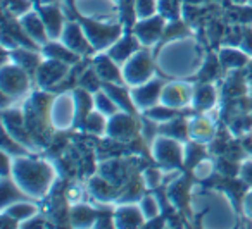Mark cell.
I'll use <instances>...</instances> for the list:
<instances>
[{
  "label": "cell",
  "mask_w": 252,
  "mask_h": 229,
  "mask_svg": "<svg viewBox=\"0 0 252 229\" xmlns=\"http://www.w3.org/2000/svg\"><path fill=\"white\" fill-rule=\"evenodd\" d=\"M56 169L45 160L26 159V155L12 157L11 177L25 195L43 198L56 179Z\"/></svg>",
  "instance_id": "6da1fadb"
},
{
  "label": "cell",
  "mask_w": 252,
  "mask_h": 229,
  "mask_svg": "<svg viewBox=\"0 0 252 229\" xmlns=\"http://www.w3.org/2000/svg\"><path fill=\"white\" fill-rule=\"evenodd\" d=\"M199 54L202 52L197 47V43L192 42V40H187V36H183V38L169 40L168 43H164L156 62L162 71H168L166 74L182 78L193 74L202 67V57H190L199 56Z\"/></svg>",
  "instance_id": "7a4b0ae2"
},
{
  "label": "cell",
  "mask_w": 252,
  "mask_h": 229,
  "mask_svg": "<svg viewBox=\"0 0 252 229\" xmlns=\"http://www.w3.org/2000/svg\"><path fill=\"white\" fill-rule=\"evenodd\" d=\"M123 78H125L126 86H138V85L147 83L149 80L154 78V69H156V60L152 57V54L149 52V49H140L135 56H131L130 59L123 64Z\"/></svg>",
  "instance_id": "3957f363"
},
{
  "label": "cell",
  "mask_w": 252,
  "mask_h": 229,
  "mask_svg": "<svg viewBox=\"0 0 252 229\" xmlns=\"http://www.w3.org/2000/svg\"><path fill=\"white\" fill-rule=\"evenodd\" d=\"M151 152L156 162L161 164L164 171H176L182 164H185V146L180 140L171 136L161 135L152 140Z\"/></svg>",
  "instance_id": "277c9868"
},
{
  "label": "cell",
  "mask_w": 252,
  "mask_h": 229,
  "mask_svg": "<svg viewBox=\"0 0 252 229\" xmlns=\"http://www.w3.org/2000/svg\"><path fill=\"white\" fill-rule=\"evenodd\" d=\"M90 40L95 52H105L119 36L123 35V25L116 21H94L83 19L80 21Z\"/></svg>",
  "instance_id": "5b68a950"
},
{
  "label": "cell",
  "mask_w": 252,
  "mask_h": 229,
  "mask_svg": "<svg viewBox=\"0 0 252 229\" xmlns=\"http://www.w3.org/2000/svg\"><path fill=\"white\" fill-rule=\"evenodd\" d=\"M30 73L18 66L16 62L2 66V95L9 97L11 100L19 97H25L30 91Z\"/></svg>",
  "instance_id": "8992f818"
},
{
  "label": "cell",
  "mask_w": 252,
  "mask_h": 229,
  "mask_svg": "<svg viewBox=\"0 0 252 229\" xmlns=\"http://www.w3.org/2000/svg\"><path fill=\"white\" fill-rule=\"evenodd\" d=\"M49 119L52 122L54 129H69L78 119L76 115V98H74V91H66L61 93L52 100L49 111Z\"/></svg>",
  "instance_id": "52a82bcc"
},
{
  "label": "cell",
  "mask_w": 252,
  "mask_h": 229,
  "mask_svg": "<svg viewBox=\"0 0 252 229\" xmlns=\"http://www.w3.org/2000/svg\"><path fill=\"white\" fill-rule=\"evenodd\" d=\"M166 26H168V19L162 18L161 14H156V16H152V18L137 19L131 33L137 36L138 42L142 43V47L151 49L159 40L164 38Z\"/></svg>",
  "instance_id": "ba28073f"
},
{
  "label": "cell",
  "mask_w": 252,
  "mask_h": 229,
  "mask_svg": "<svg viewBox=\"0 0 252 229\" xmlns=\"http://www.w3.org/2000/svg\"><path fill=\"white\" fill-rule=\"evenodd\" d=\"M76 9L83 19L94 21H116L119 16L116 0H76Z\"/></svg>",
  "instance_id": "9c48e42d"
},
{
  "label": "cell",
  "mask_w": 252,
  "mask_h": 229,
  "mask_svg": "<svg viewBox=\"0 0 252 229\" xmlns=\"http://www.w3.org/2000/svg\"><path fill=\"white\" fill-rule=\"evenodd\" d=\"M69 64H64L61 60H56V59H43L42 64L38 66L35 73V81L40 88H50V86H57L61 85L64 80L67 78L71 71Z\"/></svg>",
  "instance_id": "30bf717a"
},
{
  "label": "cell",
  "mask_w": 252,
  "mask_h": 229,
  "mask_svg": "<svg viewBox=\"0 0 252 229\" xmlns=\"http://www.w3.org/2000/svg\"><path fill=\"white\" fill-rule=\"evenodd\" d=\"M164 85L166 83H162V81L158 80V78H152V80H149L147 83L130 88L131 100H133L137 111L144 112V111H147V109L158 105L159 102H161V93H162Z\"/></svg>",
  "instance_id": "8fae6325"
},
{
  "label": "cell",
  "mask_w": 252,
  "mask_h": 229,
  "mask_svg": "<svg viewBox=\"0 0 252 229\" xmlns=\"http://www.w3.org/2000/svg\"><path fill=\"white\" fill-rule=\"evenodd\" d=\"M61 42L71 49L74 54H78L80 57H87L92 52H95L94 47H92L90 40H88L87 33H85L81 23L78 21H67L64 26V31L61 35Z\"/></svg>",
  "instance_id": "7c38bea8"
},
{
  "label": "cell",
  "mask_w": 252,
  "mask_h": 229,
  "mask_svg": "<svg viewBox=\"0 0 252 229\" xmlns=\"http://www.w3.org/2000/svg\"><path fill=\"white\" fill-rule=\"evenodd\" d=\"M193 88L192 85L183 83V81H173V83L164 85L161 93V104L168 105L171 109H183L192 105L193 97Z\"/></svg>",
  "instance_id": "4fadbf2b"
},
{
  "label": "cell",
  "mask_w": 252,
  "mask_h": 229,
  "mask_svg": "<svg viewBox=\"0 0 252 229\" xmlns=\"http://www.w3.org/2000/svg\"><path fill=\"white\" fill-rule=\"evenodd\" d=\"M138 133V124L135 121L133 114H128V112L119 111L118 114L111 115L109 117L107 124V136H111L112 140H118V142H128Z\"/></svg>",
  "instance_id": "5bb4252c"
},
{
  "label": "cell",
  "mask_w": 252,
  "mask_h": 229,
  "mask_svg": "<svg viewBox=\"0 0 252 229\" xmlns=\"http://www.w3.org/2000/svg\"><path fill=\"white\" fill-rule=\"evenodd\" d=\"M92 66L97 71L98 78L102 83H112V85H125L123 78V67L109 56L107 52H97V56L92 60Z\"/></svg>",
  "instance_id": "9a60e30c"
},
{
  "label": "cell",
  "mask_w": 252,
  "mask_h": 229,
  "mask_svg": "<svg viewBox=\"0 0 252 229\" xmlns=\"http://www.w3.org/2000/svg\"><path fill=\"white\" fill-rule=\"evenodd\" d=\"M19 25H21V28L25 29L28 38L32 40L33 43H36L40 49H42L47 42H50L49 33H47V28H45V23H43L40 12L32 11V12H28V14H25L23 18H19Z\"/></svg>",
  "instance_id": "2e32d148"
},
{
  "label": "cell",
  "mask_w": 252,
  "mask_h": 229,
  "mask_svg": "<svg viewBox=\"0 0 252 229\" xmlns=\"http://www.w3.org/2000/svg\"><path fill=\"white\" fill-rule=\"evenodd\" d=\"M140 49H144V47H142V43L138 42L137 36H135L133 33H128V35L119 36V38L116 40L105 52H107L119 66H123L126 60L130 59L131 56H135Z\"/></svg>",
  "instance_id": "e0dca14e"
},
{
  "label": "cell",
  "mask_w": 252,
  "mask_h": 229,
  "mask_svg": "<svg viewBox=\"0 0 252 229\" xmlns=\"http://www.w3.org/2000/svg\"><path fill=\"white\" fill-rule=\"evenodd\" d=\"M38 12H40V16H42L43 23H45L49 38L50 40H61V35H63L64 26H66L67 21L64 19V14L59 9V5L57 4L40 5Z\"/></svg>",
  "instance_id": "ac0fdd59"
},
{
  "label": "cell",
  "mask_w": 252,
  "mask_h": 229,
  "mask_svg": "<svg viewBox=\"0 0 252 229\" xmlns=\"http://www.w3.org/2000/svg\"><path fill=\"white\" fill-rule=\"evenodd\" d=\"M112 221L116 228H140L147 222L138 203L119 205L112 215Z\"/></svg>",
  "instance_id": "d6986e66"
},
{
  "label": "cell",
  "mask_w": 252,
  "mask_h": 229,
  "mask_svg": "<svg viewBox=\"0 0 252 229\" xmlns=\"http://www.w3.org/2000/svg\"><path fill=\"white\" fill-rule=\"evenodd\" d=\"M214 136H216V128L206 115H197L189 121V138L192 142L207 145V143H213Z\"/></svg>",
  "instance_id": "ffe728a7"
},
{
  "label": "cell",
  "mask_w": 252,
  "mask_h": 229,
  "mask_svg": "<svg viewBox=\"0 0 252 229\" xmlns=\"http://www.w3.org/2000/svg\"><path fill=\"white\" fill-rule=\"evenodd\" d=\"M40 50H42L43 57H47V59L61 60V62H64V64H69V66H74V64H78L83 59V57H80L78 54H74L71 49H67L61 40H50V42H47Z\"/></svg>",
  "instance_id": "44dd1931"
},
{
  "label": "cell",
  "mask_w": 252,
  "mask_h": 229,
  "mask_svg": "<svg viewBox=\"0 0 252 229\" xmlns=\"http://www.w3.org/2000/svg\"><path fill=\"white\" fill-rule=\"evenodd\" d=\"M249 54H245L242 49H235V45H224L223 49L220 50V62L221 67L228 71H238L242 67H245L249 64Z\"/></svg>",
  "instance_id": "7402d4cb"
},
{
  "label": "cell",
  "mask_w": 252,
  "mask_h": 229,
  "mask_svg": "<svg viewBox=\"0 0 252 229\" xmlns=\"http://www.w3.org/2000/svg\"><path fill=\"white\" fill-rule=\"evenodd\" d=\"M218 100V91L211 83L197 85L193 88V97H192V107L197 112H207L216 105Z\"/></svg>",
  "instance_id": "603a6c76"
},
{
  "label": "cell",
  "mask_w": 252,
  "mask_h": 229,
  "mask_svg": "<svg viewBox=\"0 0 252 229\" xmlns=\"http://www.w3.org/2000/svg\"><path fill=\"white\" fill-rule=\"evenodd\" d=\"M2 214L9 215V217H12L14 221L23 224V222H26L28 219L35 217V215L38 214V207H36L35 203H32V201L25 200V198H19V200L5 205Z\"/></svg>",
  "instance_id": "cb8c5ba5"
},
{
  "label": "cell",
  "mask_w": 252,
  "mask_h": 229,
  "mask_svg": "<svg viewBox=\"0 0 252 229\" xmlns=\"http://www.w3.org/2000/svg\"><path fill=\"white\" fill-rule=\"evenodd\" d=\"M116 184L111 183L109 179H105L104 176H95L90 179V184H88V190L90 193L97 198L98 201H111L112 198L116 197Z\"/></svg>",
  "instance_id": "d4e9b609"
},
{
  "label": "cell",
  "mask_w": 252,
  "mask_h": 229,
  "mask_svg": "<svg viewBox=\"0 0 252 229\" xmlns=\"http://www.w3.org/2000/svg\"><path fill=\"white\" fill-rule=\"evenodd\" d=\"M107 124H109L107 115L95 111V109L83 119V128L87 129L90 135H95V136L107 135Z\"/></svg>",
  "instance_id": "484cf974"
},
{
  "label": "cell",
  "mask_w": 252,
  "mask_h": 229,
  "mask_svg": "<svg viewBox=\"0 0 252 229\" xmlns=\"http://www.w3.org/2000/svg\"><path fill=\"white\" fill-rule=\"evenodd\" d=\"M144 115L151 122H156V124H164V122H169L176 117V109H171V107H168V105H164V104L159 102L158 105H154V107L144 111Z\"/></svg>",
  "instance_id": "4316f807"
},
{
  "label": "cell",
  "mask_w": 252,
  "mask_h": 229,
  "mask_svg": "<svg viewBox=\"0 0 252 229\" xmlns=\"http://www.w3.org/2000/svg\"><path fill=\"white\" fill-rule=\"evenodd\" d=\"M94 109L102 112V114H105L107 117H111V115L119 112V107L116 105V102L112 100L111 95H109L104 88H100V90L94 93Z\"/></svg>",
  "instance_id": "83f0119b"
},
{
  "label": "cell",
  "mask_w": 252,
  "mask_h": 229,
  "mask_svg": "<svg viewBox=\"0 0 252 229\" xmlns=\"http://www.w3.org/2000/svg\"><path fill=\"white\" fill-rule=\"evenodd\" d=\"M97 221V214H95L94 208L85 207V205H74L73 210H71V222L74 226H90L95 224Z\"/></svg>",
  "instance_id": "f1b7e54d"
},
{
  "label": "cell",
  "mask_w": 252,
  "mask_h": 229,
  "mask_svg": "<svg viewBox=\"0 0 252 229\" xmlns=\"http://www.w3.org/2000/svg\"><path fill=\"white\" fill-rule=\"evenodd\" d=\"M138 205H140L142 214H144L147 222L158 219L159 214H161V203H159L158 197H154V195H144V197L138 200Z\"/></svg>",
  "instance_id": "f546056e"
},
{
  "label": "cell",
  "mask_w": 252,
  "mask_h": 229,
  "mask_svg": "<svg viewBox=\"0 0 252 229\" xmlns=\"http://www.w3.org/2000/svg\"><path fill=\"white\" fill-rule=\"evenodd\" d=\"M135 19H145L159 14V0H133Z\"/></svg>",
  "instance_id": "4dcf8cb0"
},
{
  "label": "cell",
  "mask_w": 252,
  "mask_h": 229,
  "mask_svg": "<svg viewBox=\"0 0 252 229\" xmlns=\"http://www.w3.org/2000/svg\"><path fill=\"white\" fill-rule=\"evenodd\" d=\"M32 11H33L32 0H5V14H9L11 18L19 19Z\"/></svg>",
  "instance_id": "1f68e13d"
},
{
  "label": "cell",
  "mask_w": 252,
  "mask_h": 229,
  "mask_svg": "<svg viewBox=\"0 0 252 229\" xmlns=\"http://www.w3.org/2000/svg\"><path fill=\"white\" fill-rule=\"evenodd\" d=\"M102 85L104 83H102V80L98 78V74H97V71L94 69V66L88 67V69L80 76V88L90 91V93L98 91L102 88Z\"/></svg>",
  "instance_id": "d6a6232c"
},
{
  "label": "cell",
  "mask_w": 252,
  "mask_h": 229,
  "mask_svg": "<svg viewBox=\"0 0 252 229\" xmlns=\"http://www.w3.org/2000/svg\"><path fill=\"white\" fill-rule=\"evenodd\" d=\"M182 9H183V5L180 0H159V14L168 19V21L180 19Z\"/></svg>",
  "instance_id": "836d02e7"
},
{
  "label": "cell",
  "mask_w": 252,
  "mask_h": 229,
  "mask_svg": "<svg viewBox=\"0 0 252 229\" xmlns=\"http://www.w3.org/2000/svg\"><path fill=\"white\" fill-rule=\"evenodd\" d=\"M142 179H144L145 188H152L156 190L158 186H161V183L164 181V169H159V167H149L142 172Z\"/></svg>",
  "instance_id": "e575fe53"
},
{
  "label": "cell",
  "mask_w": 252,
  "mask_h": 229,
  "mask_svg": "<svg viewBox=\"0 0 252 229\" xmlns=\"http://www.w3.org/2000/svg\"><path fill=\"white\" fill-rule=\"evenodd\" d=\"M213 172H214V162L209 159H200L199 162L193 166V176L200 181L207 179Z\"/></svg>",
  "instance_id": "d590c367"
},
{
  "label": "cell",
  "mask_w": 252,
  "mask_h": 229,
  "mask_svg": "<svg viewBox=\"0 0 252 229\" xmlns=\"http://www.w3.org/2000/svg\"><path fill=\"white\" fill-rule=\"evenodd\" d=\"M238 176H240V179L244 181L245 184L252 186V159L245 160V162L242 164L240 171H238Z\"/></svg>",
  "instance_id": "8d00e7d4"
},
{
  "label": "cell",
  "mask_w": 252,
  "mask_h": 229,
  "mask_svg": "<svg viewBox=\"0 0 252 229\" xmlns=\"http://www.w3.org/2000/svg\"><path fill=\"white\" fill-rule=\"evenodd\" d=\"M238 47H240L245 54H249V56L252 57V28L245 29V31L242 33V40Z\"/></svg>",
  "instance_id": "74e56055"
},
{
  "label": "cell",
  "mask_w": 252,
  "mask_h": 229,
  "mask_svg": "<svg viewBox=\"0 0 252 229\" xmlns=\"http://www.w3.org/2000/svg\"><path fill=\"white\" fill-rule=\"evenodd\" d=\"M242 210H244V214L247 215L249 219H252V186H251V190L245 193L244 200H242Z\"/></svg>",
  "instance_id": "f35d334b"
},
{
  "label": "cell",
  "mask_w": 252,
  "mask_h": 229,
  "mask_svg": "<svg viewBox=\"0 0 252 229\" xmlns=\"http://www.w3.org/2000/svg\"><path fill=\"white\" fill-rule=\"evenodd\" d=\"M233 2V5H247L249 0H231Z\"/></svg>",
  "instance_id": "ab89813d"
}]
</instances>
